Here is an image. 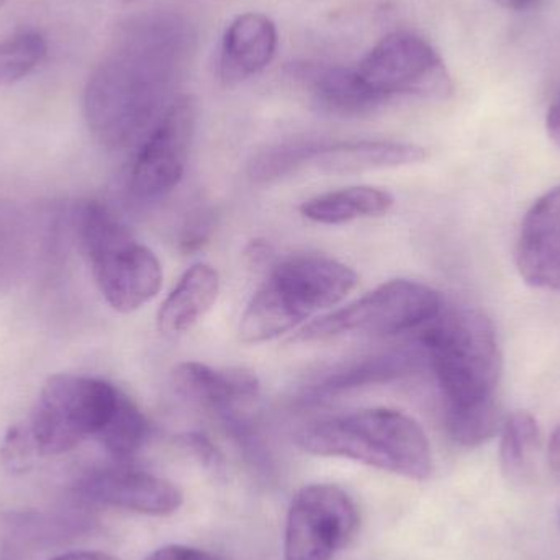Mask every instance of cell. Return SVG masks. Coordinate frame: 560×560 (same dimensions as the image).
Wrapping results in <instances>:
<instances>
[{"label":"cell","instance_id":"24","mask_svg":"<svg viewBox=\"0 0 560 560\" xmlns=\"http://www.w3.org/2000/svg\"><path fill=\"white\" fill-rule=\"evenodd\" d=\"M319 143L322 140H302L269 148L253 160L249 176L255 183H271L289 176L300 167L310 166Z\"/></svg>","mask_w":560,"mask_h":560},{"label":"cell","instance_id":"14","mask_svg":"<svg viewBox=\"0 0 560 560\" xmlns=\"http://www.w3.org/2000/svg\"><path fill=\"white\" fill-rule=\"evenodd\" d=\"M322 110L341 117L371 114L384 102L364 84L355 69L341 66L295 62L287 68Z\"/></svg>","mask_w":560,"mask_h":560},{"label":"cell","instance_id":"5","mask_svg":"<svg viewBox=\"0 0 560 560\" xmlns=\"http://www.w3.org/2000/svg\"><path fill=\"white\" fill-rule=\"evenodd\" d=\"M78 238L105 302L118 313L147 305L163 287L160 259L131 236L117 215L97 200L75 213Z\"/></svg>","mask_w":560,"mask_h":560},{"label":"cell","instance_id":"18","mask_svg":"<svg viewBox=\"0 0 560 560\" xmlns=\"http://www.w3.org/2000/svg\"><path fill=\"white\" fill-rule=\"evenodd\" d=\"M394 203V196L388 190L372 186L345 187L306 200L300 207V213L319 225H342L385 215Z\"/></svg>","mask_w":560,"mask_h":560},{"label":"cell","instance_id":"10","mask_svg":"<svg viewBox=\"0 0 560 560\" xmlns=\"http://www.w3.org/2000/svg\"><path fill=\"white\" fill-rule=\"evenodd\" d=\"M196 125L197 105L190 95H180L167 105L131 167L130 189L138 199L160 200L179 186Z\"/></svg>","mask_w":560,"mask_h":560},{"label":"cell","instance_id":"21","mask_svg":"<svg viewBox=\"0 0 560 560\" xmlns=\"http://www.w3.org/2000/svg\"><path fill=\"white\" fill-rule=\"evenodd\" d=\"M148 434H150V423H148L143 411L127 394L121 392L114 415L95 440L112 456L125 459L141 450Z\"/></svg>","mask_w":560,"mask_h":560},{"label":"cell","instance_id":"7","mask_svg":"<svg viewBox=\"0 0 560 560\" xmlns=\"http://www.w3.org/2000/svg\"><path fill=\"white\" fill-rule=\"evenodd\" d=\"M443 299L417 280L395 279L300 329L295 341H322L342 335L390 336L418 331L436 318Z\"/></svg>","mask_w":560,"mask_h":560},{"label":"cell","instance_id":"2","mask_svg":"<svg viewBox=\"0 0 560 560\" xmlns=\"http://www.w3.org/2000/svg\"><path fill=\"white\" fill-rule=\"evenodd\" d=\"M296 443L313 456L354 460L384 472L427 480L433 451L418 421L392 408H369L310 424Z\"/></svg>","mask_w":560,"mask_h":560},{"label":"cell","instance_id":"13","mask_svg":"<svg viewBox=\"0 0 560 560\" xmlns=\"http://www.w3.org/2000/svg\"><path fill=\"white\" fill-rule=\"evenodd\" d=\"M423 359H427L423 351H404V349L349 359L312 382L305 390L308 397L306 400H329L358 388L408 377L421 368Z\"/></svg>","mask_w":560,"mask_h":560},{"label":"cell","instance_id":"36","mask_svg":"<svg viewBox=\"0 0 560 560\" xmlns=\"http://www.w3.org/2000/svg\"><path fill=\"white\" fill-rule=\"evenodd\" d=\"M120 2L130 3V2H133V0H120Z\"/></svg>","mask_w":560,"mask_h":560},{"label":"cell","instance_id":"11","mask_svg":"<svg viewBox=\"0 0 560 560\" xmlns=\"http://www.w3.org/2000/svg\"><path fill=\"white\" fill-rule=\"evenodd\" d=\"M176 390L219 418L223 427L256 417L261 382L248 369H215L189 361L173 371Z\"/></svg>","mask_w":560,"mask_h":560},{"label":"cell","instance_id":"25","mask_svg":"<svg viewBox=\"0 0 560 560\" xmlns=\"http://www.w3.org/2000/svg\"><path fill=\"white\" fill-rule=\"evenodd\" d=\"M39 456L28 424H13L0 444V464L10 474L28 472Z\"/></svg>","mask_w":560,"mask_h":560},{"label":"cell","instance_id":"22","mask_svg":"<svg viewBox=\"0 0 560 560\" xmlns=\"http://www.w3.org/2000/svg\"><path fill=\"white\" fill-rule=\"evenodd\" d=\"M447 434L464 447H477L492 440L502 430L503 418L495 397L466 408L444 410Z\"/></svg>","mask_w":560,"mask_h":560},{"label":"cell","instance_id":"9","mask_svg":"<svg viewBox=\"0 0 560 560\" xmlns=\"http://www.w3.org/2000/svg\"><path fill=\"white\" fill-rule=\"evenodd\" d=\"M354 500L332 483L305 486L289 506L283 560H331L358 532Z\"/></svg>","mask_w":560,"mask_h":560},{"label":"cell","instance_id":"4","mask_svg":"<svg viewBox=\"0 0 560 560\" xmlns=\"http://www.w3.org/2000/svg\"><path fill=\"white\" fill-rule=\"evenodd\" d=\"M418 332L421 351L443 395L444 410L495 397L502 352L486 313L476 308L441 310Z\"/></svg>","mask_w":560,"mask_h":560},{"label":"cell","instance_id":"12","mask_svg":"<svg viewBox=\"0 0 560 560\" xmlns=\"http://www.w3.org/2000/svg\"><path fill=\"white\" fill-rule=\"evenodd\" d=\"M75 492L95 505L150 516L173 515L184 503L179 487L133 469L94 470L79 480Z\"/></svg>","mask_w":560,"mask_h":560},{"label":"cell","instance_id":"37","mask_svg":"<svg viewBox=\"0 0 560 560\" xmlns=\"http://www.w3.org/2000/svg\"><path fill=\"white\" fill-rule=\"evenodd\" d=\"M5 2H7V0H0V7H2L3 3H5Z\"/></svg>","mask_w":560,"mask_h":560},{"label":"cell","instance_id":"32","mask_svg":"<svg viewBox=\"0 0 560 560\" xmlns=\"http://www.w3.org/2000/svg\"><path fill=\"white\" fill-rule=\"evenodd\" d=\"M546 130L549 138L560 148V95L552 102L546 115Z\"/></svg>","mask_w":560,"mask_h":560},{"label":"cell","instance_id":"34","mask_svg":"<svg viewBox=\"0 0 560 560\" xmlns=\"http://www.w3.org/2000/svg\"><path fill=\"white\" fill-rule=\"evenodd\" d=\"M51 560H120L114 558V556L105 555V552L95 551H78L68 552V555L58 556V558Z\"/></svg>","mask_w":560,"mask_h":560},{"label":"cell","instance_id":"31","mask_svg":"<svg viewBox=\"0 0 560 560\" xmlns=\"http://www.w3.org/2000/svg\"><path fill=\"white\" fill-rule=\"evenodd\" d=\"M272 248L269 243L261 242V240H256L252 245L246 249V256H248L249 262L253 266H261L269 262L271 259Z\"/></svg>","mask_w":560,"mask_h":560},{"label":"cell","instance_id":"27","mask_svg":"<svg viewBox=\"0 0 560 560\" xmlns=\"http://www.w3.org/2000/svg\"><path fill=\"white\" fill-rule=\"evenodd\" d=\"M217 215L210 207H199L192 210L184 222L179 235V249L186 255L199 252L215 232Z\"/></svg>","mask_w":560,"mask_h":560},{"label":"cell","instance_id":"33","mask_svg":"<svg viewBox=\"0 0 560 560\" xmlns=\"http://www.w3.org/2000/svg\"><path fill=\"white\" fill-rule=\"evenodd\" d=\"M548 463L552 472L560 474V424L552 431L548 444Z\"/></svg>","mask_w":560,"mask_h":560},{"label":"cell","instance_id":"8","mask_svg":"<svg viewBox=\"0 0 560 560\" xmlns=\"http://www.w3.org/2000/svg\"><path fill=\"white\" fill-rule=\"evenodd\" d=\"M355 71L384 104L397 95L443 101L454 91L443 59L417 33L394 32L384 36Z\"/></svg>","mask_w":560,"mask_h":560},{"label":"cell","instance_id":"6","mask_svg":"<svg viewBox=\"0 0 560 560\" xmlns=\"http://www.w3.org/2000/svg\"><path fill=\"white\" fill-rule=\"evenodd\" d=\"M120 395V388L102 378L51 375L26 423L39 456H59L89 438H97L114 415Z\"/></svg>","mask_w":560,"mask_h":560},{"label":"cell","instance_id":"16","mask_svg":"<svg viewBox=\"0 0 560 560\" xmlns=\"http://www.w3.org/2000/svg\"><path fill=\"white\" fill-rule=\"evenodd\" d=\"M428 151L420 144L405 141L322 140L310 166L328 174H355L365 171L410 166L427 160Z\"/></svg>","mask_w":560,"mask_h":560},{"label":"cell","instance_id":"30","mask_svg":"<svg viewBox=\"0 0 560 560\" xmlns=\"http://www.w3.org/2000/svg\"><path fill=\"white\" fill-rule=\"evenodd\" d=\"M147 560H219L212 552L192 546L167 545L156 549Z\"/></svg>","mask_w":560,"mask_h":560},{"label":"cell","instance_id":"28","mask_svg":"<svg viewBox=\"0 0 560 560\" xmlns=\"http://www.w3.org/2000/svg\"><path fill=\"white\" fill-rule=\"evenodd\" d=\"M20 229L16 213L9 206H0V278L9 275L22 256Z\"/></svg>","mask_w":560,"mask_h":560},{"label":"cell","instance_id":"35","mask_svg":"<svg viewBox=\"0 0 560 560\" xmlns=\"http://www.w3.org/2000/svg\"><path fill=\"white\" fill-rule=\"evenodd\" d=\"M499 5H502L503 9L509 10H523L528 9L529 5L536 2V0H495Z\"/></svg>","mask_w":560,"mask_h":560},{"label":"cell","instance_id":"17","mask_svg":"<svg viewBox=\"0 0 560 560\" xmlns=\"http://www.w3.org/2000/svg\"><path fill=\"white\" fill-rule=\"evenodd\" d=\"M219 293V271L206 262L194 265L161 305L158 328L166 336L190 331L215 305Z\"/></svg>","mask_w":560,"mask_h":560},{"label":"cell","instance_id":"1","mask_svg":"<svg viewBox=\"0 0 560 560\" xmlns=\"http://www.w3.org/2000/svg\"><path fill=\"white\" fill-rule=\"evenodd\" d=\"M192 42L190 26L174 15L141 16L125 26L85 85V121L102 147L121 150L154 127Z\"/></svg>","mask_w":560,"mask_h":560},{"label":"cell","instance_id":"20","mask_svg":"<svg viewBox=\"0 0 560 560\" xmlns=\"http://www.w3.org/2000/svg\"><path fill=\"white\" fill-rule=\"evenodd\" d=\"M516 268L529 285L560 292V230L520 235Z\"/></svg>","mask_w":560,"mask_h":560},{"label":"cell","instance_id":"23","mask_svg":"<svg viewBox=\"0 0 560 560\" xmlns=\"http://www.w3.org/2000/svg\"><path fill=\"white\" fill-rule=\"evenodd\" d=\"M46 52L45 38L35 32L20 33L0 43V88L15 84L32 74L46 58Z\"/></svg>","mask_w":560,"mask_h":560},{"label":"cell","instance_id":"19","mask_svg":"<svg viewBox=\"0 0 560 560\" xmlns=\"http://www.w3.org/2000/svg\"><path fill=\"white\" fill-rule=\"evenodd\" d=\"M541 444L538 421L528 411H515L500 430V464L509 480L526 479Z\"/></svg>","mask_w":560,"mask_h":560},{"label":"cell","instance_id":"29","mask_svg":"<svg viewBox=\"0 0 560 560\" xmlns=\"http://www.w3.org/2000/svg\"><path fill=\"white\" fill-rule=\"evenodd\" d=\"M183 441L187 450H190V453H192L203 466L215 470V472H220V470L223 469L222 453L217 450L215 444L210 441L209 436H206L203 433H197L196 431V433L186 434Z\"/></svg>","mask_w":560,"mask_h":560},{"label":"cell","instance_id":"3","mask_svg":"<svg viewBox=\"0 0 560 560\" xmlns=\"http://www.w3.org/2000/svg\"><path fill=\"white\" fill-rule=\"evenodd\" d=\"M354 269L318 253H296L271 266L240 322V339L261 345L285 335L313 313L341 303L358 285Z\"/></svg>","mask_w":560,"mask_h":560},{"label":"cell","instance_id":"15","mask_svg":"<svg viewBox=\"0 0 560 560\" xmlns=\"http://www.w3.org/2000/svg\"><path fill=\"white\" fill-rule=\"evenodd\" d=\"M278 28L258 12L236 16L223 36L220 75L225 84H238L265 71L278 51Z\"/></svg>","mask_w":560,"mask_h":560},{"label":"cell","instance_id":"26","mask_svg":"<svg viewBox=\"0 0 560 560\" xmlns=\"http://www.w3.org/2000/svg\"><path fill=\"white\" fill-rule=\"evenodd\" d=\"M556 230H560V186L539 197L522 223V235Z\"/></svg>","mask_w":560,"mask_h":560}]
</instances>
